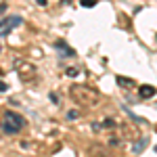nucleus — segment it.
I'll list each match as a JSON object with an SVG mask.
<instances>
[{
  "instance_id": "1",
  "label": "nucleus",
  "mask_w": 157,
  "mask_h": 157,
  "mask_svg": "<svg viewBox=\"0 0 157 157\" xmlns=\"http://www.w3.org/2000/svg\"><path fill=\"white\" fill-rule=\"evenodd\" d=\"M69 94H71V98L78 105H82V107H92V105L98 103V92L94 88L84 86V84H73L71 88H69Z\"/></svg>"
},
{
  "instance_id": "2",
  "label": "nucleus",
  "mask_w": 157,
  "mask_h": 157,
  "mask_svg": "<svg viewBox=\"0 0 157 157\" xmlns=\"http://www.w3.org/2000/svg\"><path fill=\"white\" fill-rule=\"evenodd\" d=\"M25 126V120L15 111H4L2 115V134H17Z\"/></svg>"
},
{
  "instance_id": "3",
  "label": "nucleus",
  "mask_w": 157,
  "mask_h": 157,
  "mask_svg": "<svg viewBox=\"0 0 157 157\" xmlns=\"http://www.w3.org/2000/svg\"><path fill=\"white\" fill-rule=\"evenodd\" d=\"M17 73H19V78H21L23 82H32V80H36L38 69L32 63H21V65L17 67Z\"/></svg>"
},
{
  "instance_id": "4",
  "label": "nucleus",
  "mask_w": 157,
  "mask_h": 157,
  "mask_svg": "<svg viewBox=\"0 0 157 157\" xmlns=\"http://www.w3.org/2000/svg\"><path fill=\"white\" fill-rule=\"evenodd\" d=\"M21 23H23V19H21V17H4V19H2V23H0V36H2V38L9 36L13 27H19Z\"/></svg>"
},
{
  "instance_id": "5",
  "label": "nucleus",
  "mask_w": 157,
  "mask_h": 157,
  "mask_svg": "<svg viewBox=\"0 0 157 157\" xmlns=\"http://www.w3.org/2000/svg\"><path fill=\"white\" fill-rule=\"evenodd\" d=\"M155 86H151V84H143L140 86V90H138V94H140V98H151V97H155Z\"/></svg>"
},
{
  "instance_id": "6",
  "label": "nucleus",
  "mask_w": 157,
  "mask_h": 157,
  "mask_svg": "<svg viewBox=\"0 0 157 157\" xmlns=\"http://www.w3.org/2000/svg\"><path fill=\"white\" fill-rule=\"evenodd\" d=\"M57 48H61V55H63V57H73V55H75V50L69 48L63 40H57Z\"/></svg>"
},
{
  "instance_id": "7",
  "label": "nucleus",
  "mask_w": 157,
  "mask_h": 157,
  "mask_svg": "<svg viewBox=\"0 0 157 157\" xmlns=\"http://www.w3.org/2000/svg\"><path fill=\"white\" fill-rule=\"evenodd\" d=\"M115 80H117V84H120L121 88H132V86H134V80H130V78H124V75H117Z\"/></svg>"
},
{
  "instance_id": "8",
  "label": "nucleus",
  "mask_w": 157,
  "mask_h": 157,
  "mask_svg": "<svg viewBox=\"0 0 157 157\" xmlns=\"http://www.w3.org/2000/svg\"><path fill=\"white\" fill-rule=\"evenodd\" d=\"M65 73H67L69 78H78V75H80V67H67Z\"/></svg>"
},
{
  "instance_id": "9",
  "label": "nucleus",
  "mask_w": 157,
  "mask_h": 157,
  "mask_svg": "<svg viewBox=\"0 0 157 157\" xmlns=\"http://www.w3.org/2000/svg\"><path fill=\"white\" fill-rule=\"evenodd\" d=\"M78 117H80V111H78V109H71V111H67V120H78Z\"/></svg>"
},
{
  "instance_id": "10",
  "label": "nucleus",
  "mask_w": 157,
  "mask_h": 157,
  "mask_svg": "<svg viewBox=\"0 0 157 157\" xmlns=\"http://www.w3.org/2000/svg\"><path fill=\"white\" fill-rule=\"evenodd\" d=\"M147 145V138H143V140H136V145H134V153H140V149Z\"/></svg>"
},
{
  "instance_id": "11",
  "label": "nucleus",
  "mask_w": 157,
  "mask_h": 157,
  "mask_svg": "<svg viewBox=\"0 0 157 157\" xmlns=\"http://www.w3.org/2000/svg\"><path fill=\"white\" fill-rule=\"evenodd\" d=\"M94 4H97V0H82V6H86V9H90Z\"/></svg>"
},
{
  "instance_id": "12",
  "label": "nucleus",
  "mask_w": 157,
  "mask_h": 157,
  "mask_svg": "<svg viewBox=\"0 0 157 157\" xmlns=\"http://www.w3.org/2000/svg\"><path fill=\"white\" fill-rule=\"evenodd\" d=\"M103 126H105V128H113V126H115V121H113V120H109V117H107V120L103 121Z\"/></svg>"
},
{
  "instance_id": "13",
  "label": "nucleus",
  "mask_w": 157,
  "mask_h": 157,
  "mask_svg": "<svg viewBox=\"0 0 157 157\" xmlns=\"http://www.w3.org/2000/svg\"><path fill=\"white\" fill-rule=\"evenodd\" d=\"M50 101H52V103H59V98H57V94H55V92H50Z\"/></svg>"
},
{
  "instance_id": "14",
  "label": "nucleus",
  "mask_w": 157,
  "mask_h": 157,
  "mask_svg": "<svg viewBox=\"0 0 157 157\" xmlns=\"http://www.w3.org/2000/svg\"><path fill=\"white\" fill-rule=\"evenodd\" d=\"M38 4H40V6H46V4H48V0H36Z\"/></svg>"
}]
</instances>
